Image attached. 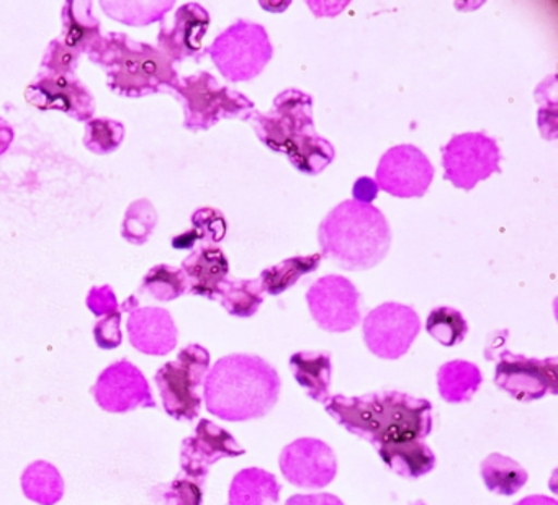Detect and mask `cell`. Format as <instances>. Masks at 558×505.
<instances>
[{
  "label": "cell",
  "mask_w": 558,
  "mask_h": 505,
  "mask_svg": "<svg viewBox=\"0 0 558 505\" xmlns=\"http://www.w3.org/2000/svg\"><path fill=\"white\" fill-rule=\"evenodd\" d=\"M123 128L119 123L97 120L89 123V133H87V148L93 151L104 152L112 151L122 143Z\"/></svg>",
  "instance_id": "33"
},
{
  "label": "cell",
  "mask_w": 558,
  "mask_h": 505,
  "mask_svg": "<svg viewBox=\"0 0 558 505\" xmlns=\"http://www.w3.org/2000/svg\"><path fill=\"white\" fill-rule=\"evenodd\" d=\"M244 453L246 449L228 430L221 429L211 420L202 419L194 436H189L182 442L181 478L204 488L208 471L215 463L223 458H236Z\"/></svg>",
  "instance_id": "14"
},
{
  "label": "cell",
  "mask_w": 558,
  "mask_h": 505,
  "mask_svg": "<svg viewBox=\"0 0 558 505\" xmlns=\"http://www.w3.org/2000/svg\"><path fill=\"white\" fill-rule=\"evenodd\" d=\"M280 484L272 472L247 468L234 476L230 485V505H279Z\"/></svg>",
  "instance_id": "21"
},
{
  "label": "cell",
  "mask_w": 558,
  "mask_h": 505,
  "mask_svg": "<svg viewBox=\"0 0 558 505\" xmlns=\"http://www.w3.org/2000/svg\"><path fill=\"white\" fill-rule=\"evenodd\" d=\"M151 501L155 505H202L204 488L179 476L168 484L155 485L151 489Z\"/></svg>",
  "instance_id": "30"
},
{
  "label": "cell",
  "mask_w": 558,
  "mask_h": 505,
  "mask_svg": "<svg viewBox=\"0 0 558 505\" xmlns=\"http://www.w3.org/2000/svg\"><path fill=\"white\" fill-rule=\"evenodd\" d=\"M280 471L290 484L323 489L335 481L338 459L331 446L318 439H299L280 453Z\"/></svg>",
  "instance_id": "15"
},
{
  "label": "cell",
  "mask_w": 558,
  "mask_h": 505,
  "mask_svg": "<svg viewBox=\"0 0 558 505\" xmlns=\"http://www.w3.org/2000/svg\"><path fill=\"white\" fill-rule=\"evenodd\" d=\"M185 279L191 283V292L204 298H217L218 288L230 272V263L220 247H198L182 263Z\"/></svg>",
  "instance_id": "19"
},
{
  "label": "cell",
  "mask_w": 558,
  "mask_h": 505,
  "mask_svg": "<svg viewBox=\"0 0 558 505\" xmlns=\"http://www.w3.org/2000/svg\"><path fill=\"white\" fill-rule=\"evenodd\" d=\"M444 177L453 187L470 192L478 182L501 172V151L485 133H462L442 149Z\"/></svg>",
  "instance_id": "9"
},
{
  "label": "cell",
  "mask_w": 558,
  "mask_h": 505,
  "mask_svg": "<svg viewBox=\"0 0 558 505\" xmlns=\"http://www.w3.org/2000/svg\"><path fill=\"white\" fill-rule=\"evenodd\" d=\"M322 254L315 256L290 257L277 266L269 267L260 273V285L270 296L282 295L287 290L292 288L303 275L316 272L322 263Z\"/></svg>",
  "instance_id": "28"
},
{
  "label": "cell",
  "mask_w": 558,
  "mask_h": 505,
  "mask_svg": "<svg viewBox=\"0 0 558 505\" xmlns=\"http://www.w3.org/2000/svg\"><path fill=\"white\" fill-rule=\"evenodd\" d=\"M377 184L372 182L371 178L362 177L361 181L355 184L354 190H364L361 194L354 195L355 201H361V204H371L375 197H377Z\"/></svg>",
  "instance_id": "38"
},
{
  "label": "cell",
  "mask_w": 558,
  "mask_h": 505,
  "mask_svg": "<svg viewBox=\"0 0 558 505\" xmlns=\"http://www.w3.org/2000/svg\"><path fill=\"white\" fill-rule=\"evenodd\" d=\"M434 168L413 145L395 146L381 156L375 184L398 198L423 197L433 184Z\"/></svg>",
  "instance_id": "13"
},
{
  "label": "cell",
  "mask_w": 558,
  "mask_h": 505,
  "mask_svg": "<svg viewBox=\"0 0 558 505\" xmlns=\"http://www.w3.org/2000/svg\"><path fill=\"white\" fill-rule=\"evenodd\" d=\"M257 138L280 155L290 156L302 143L316 135L313 123V99L300 90L290 89L274 100L267 113H251L250 119Z\"/></svg>",
  "instance_id": "5"
},
{
  "label": "cell",
  "mask_w": 558,
  "mask_h": 505,
  "mask_svg": "<svg viewBox=\"0 0 558 505\" xmlns=\"http://www.w3.org/2000/svg\"><path fill=\"white\" fill-rule=\"evenodd\" d=\"M210 25V15L202 5L187 4L179 9L174 28L168 37L169 50L178 58L194 57L202 50V40Z\"/></svg>",
  "instance_id": "22"
},
{
  "label": "cell",
  "mask_w": 558,
  "mask_h": 505,
  "mask_svg": "<svg viewBox=\"0 0 558 505\" xmlns=\"http://www.w3.org/2000/svg\"><path fill=\"white\" fill-rule=\"evenodd\" d=\"M192 221H194L195 231L201 239L220 243L227 234V221L220 211L211 210V208L198 210Z\"/></svg>",
  "instance_id": "34"
},
{
  "label": "cell",
  "mask_w": 558,
  "mask_h": 505,
  "mask_svg": "<svg viewBox=\"0 0 558 505\" xmlns=\"http://www.w3.org/2000/svg\"><path fill=\"white\" fill-rule=\"evenodd\" d=\"M211 60L231 83L251 81L272 60L274 48L263 25L240 21L210 48Z\"/></svg>",
  "instance_id": "7"
},
{
  "label": "cell",
  "mask_w": 558,
  "mask_h": 505,
  "mask_svg": "<svg viewBox=\"0 0 558 505\" xmlns=\"http://www.w3.org/2000/svg\"><path fill=\"white\" fill-rule=\"evenodd\" d=\"M378 455L391 471L407 479L423 478L436 466V456L423 440L381 446Z\"/></svg>",
  "instance_id": "23"
},
{
  "label": "cell",
  "mask_w": 558,
  "mask_h": 505,
  "mask_svg": "<svg viewBox=\"0 0 558 505\" xmlns=\"http://www.w3.org/2000/svg\"><path fill=\"white\" fill-rule=\"evenodd\" d=\"M178 87L185 103V126L191 130H207L220 120H247L254 112V103L243 94L218 86L208 73L187 77Z\"/></svg>",
  "instance_id": "8"
},
{
  "label": "cell",
  "mask_w": 558,
  "mask_h": 505,
  "mask_svg": "<svg viewBox=\"0 0 558 505\" xmlns=\"http://www.w3.org/2000/svg\"><path fill=\"white\" fill-rule=\"evenodd\" d=\"M426 331L444 347H453L460 344L469 334V324L459 309L436 308L427 316Z\"/></svg>",
  "instance_id": "29"
},
{
  "label": "cell",
  "mask_w": 558,
  "mask_h": 505,
  "mask_svg": "<svg viewBox=\"0 0 558 505\" xmlns=\"http://www.w3.org/2000/svg\"><path fill=\"white\" fill-rule=\"evenodd\" d=\"M318 241L323 259L349 272L371 270L390 250V224L374 205L345 200L319 224Z\"/></svg>",
  "instance_id": "3"
},
{
  "label": "cell",
  "mask_w": 558,
  "mask_h": 505,
  "mask_svg": "<svg viewBox=\"0 0 558 505\" xmlns=\"http://www.w3.org/2000/svg\"><path fill=\"white\" fill-rule=\"evenodd\" d=\"M514 505H558V502L555 498L545 497V495H529Z\"/></svg>",
  "instance_id": "40"
},
{
  "label": "cell",
  "mask_w": 558,
  "mask_h": 505,
  "mask_svg": "<svg viewBox=\"0 0 558 505\" xmlns=\"http://www.w3.org/2000/svg\"><path fill=\"white\" fill-rule=\"evenodd\" d=\"M290 370L296 383L313 401L326 404L331 387V354L323 350L296 352L290 358Z\"/></svg>",
  "instance_id": "20"
},
{
  "label": "cell",
  "mask_w": 558,
  "mask_h": 505,
  "mask_svg": "<svg viewBox=\"0 0 558 505\" xmlns=\"http://www.w3.org/2000/svg\"><path fill=\"white\" fill-rule=\"evenodd\" d=\"M130 341L143 354L166 355L178 345V329L169 312L143 309L130 316Z\"/></svg>",
  "instance_id": "18"
},
{
  "label": "cell",
  "mask_w": 558,
  "mask_h": 505,
  "mask_svg": "<svg viewBox=\"0 0 558 505\" xmlns=\"http://www.w3.org/2000/svg\"><path fill=\"white\" fill-rule=\"evenodd\" d=\"M22 491L25 497L37 504H58L64 495L63 476L51 463H32L22 475Z\"/></svg>",
  "instance_id": "25"
},
{
  "label": "cell",
  "mask_w": 558,
  "mask_h": 505,
  "mask_svg": "<svg viewBox=\"0 0 558 505\" xmlns=\"http://www.w3.org/2000/svg\"><path fill=\"white\" fill-rule=\"evenodd\" d=\"M310 315L328 332L352 331L361 322V293L351 280L326 275L306 293Z\"/></svg>",
  "instance_id": "12"
},
{
  "label": "cell",
  "mask_w": 558,
  "mask_h": 505,
  "mask_svg": "<svg viewBox=\"0 0 558 505\" xmlns=\"http://www.w3.org/2000/svg\"><path fill=\"white\" fill-rule=\"evenodd\" d=\"M27 100L41 110H61L77 120H87L96 110L86 87L68 76H48L27 89Z\"/></svg>",
  "instance_id": "17"
},
{
  "label": "cell",
  "mask_w": 558,
  "mask_h": 505,
  "mask_svg": "<svg viewBox=\"0 0 558 505\" xmlns=\"http://www.w3.org/2000/svg\"><path fill=\"white\" fill-rule=\"evenodd\" d=\"M74 63H76V54L61 44H54L45 60V66L53 71V76H64V74L71 73Z\"/></svg>",
  "instance_id": "36"
},
{
  "label": "cell",
  "mask_w": 558,
  "mask_h": 505,
  "mask_svg": "<svg viewBox=\"0 0 558 505\" xmlns=\"http://www.w3.org/2000/svg\"><path fill=\"white\" fill-rule=\"evenodd\" d=\"M326 412L375 448L423 440L433 432V404L400 391L329 397Z\"/></svg>",
  "instance_id": "1"
},
{
  "label": "cell",
  "mask_w": 558,
  "mask_h": 505,
  "mask_svg": "<svg viewBox=\"0 0 558 505\" xmlns=\"http://www.w3.org/2000/svg\"><path fill=\"white\" fill-rule=\"evenodd\" d=\"M482 383V371L472 361H447L437 371V387L446 403H466L472 399Z\"/></svg>",
  "instance_id": "24"
},
{
  "label": "cell",
  "mask_w": 558,
  "mask_h": 505,
  "mask_svg": "<svg viewBox=\"0 0 558 505\" xmlns=\"http://www.w3.org/2000/svg\"><path fill=\"white\" fill-rule=\"evenodd\" d=\"M414 505H426V504H423V502H420V504H414Z\"/></svg>",
  "instance_id": "41"
},
{
  "label": "cell",
  "mask_w": 558,
  "mask_h": 505,
  "mask_svg": "<svg viewBox=\"0 0 558 505\" xmlns=\"http://www.w3.org/2000/svg\"><path fill=\"white\" fill-rule=\"evenodd\" d=\"M558 358H527L505 350L499 355L495 371V384L521 403L542 399L558 393Z\"/></svg>",
  "instance_id": "11"
},
{
  "label": "cell",
  "mask_w": 558,
  "mask_h": 505,
  "mask_svg": "<svg viewBox=\"0 0 558 505\" xmlns=\"http://www.w3.org/2000/svg\"><path fill=\"white\" fill-rule=\"evenodd\" d=\"M421 331L417 312L400 303H385L364 319V341L368 350L384 360H398L410 350Z\"/></svg>",
  "instance_id": "10"
},
{
  "label": "cell",
  "mask_w": 558,
  "mask_h": 505,
  "mask_svg": "<svg viewBox=\"0 0 558 505\" xmlns=\"http://www.w3.org/2000/svg\"><path fill=\"white\" fill-rule=\"evenodd\" d=\"M145 288L155 295V298L169 301V299L179 298L187 290V279L184 272L174 267H156L145 279Z\"/></svg>",
  "instance_id": "31"
},
{
  "label": "cell",
  "mask_w": 558,
  "mask_h": 505,
  "mask_svg": "<svg viewBox=\"0 0 558 505\" xmlns=\"http://www.w3.org/2000/svg\"><path fill=\"white\" fill-rule=\"evenodd\" d=\"M100 48L99 63L106 67L110 86L125 96H142L159 87L178 86L171 60L148 45L136 44L123 35L110 38Z\"/></svg>",
  "instance_id": "4"
},
{
  "label": "cell",
  "mask_w": 558,
  "mask_h": 505,
  "mask_svg": "<svg viewBox=\"0 0 558 505\" xmlns=\"http://www.w3.org/2000/svg\"><path fill=\"white\" fill-rule=\"evenodd\" d=\"M93 394L99 407L110 414H125L138 407H156L148 380L129 360H120L106 368L94 384Z\"/></svg>",
  "instance_id": "16"
},
{
  "label": "cell",
  "mask_w": 558,
  "mask_h": 505,
  "mask_svg": "<svg viewBox=\"0 0 558 505\" xmlns=\"http://www.w3.org/2000/svg\"><path fill=\"white\" fill-rule=\"evenodd\" d=\"M68 8L70 9L66 11L68 22H64L66 25L64 47L70 50H84L89 41L99 35V22L90 15L89 9L80 12L71 4Z\"/></svg>",
  "instance_id": "32"
},
{
  "label": "cell",
  "mask_w": 558,
  "mask_h": 505,
  "mask_svg": "<svg viewBox=\"0 0 558 505\" xmlns=\"http://www.w3.org/2000/svg\"><path fill=\"white\" fill-rule=\"evenodd\" d=\"M279 373L257 355L234 354L220 358L208 371L204 397L208 412L228 422L259 419L276 406Z\"/></svg>",
  "instance_id": "2"
},
{
  "label": "cell",
  "mask_w": 558,
  "mask_h": 505,
  "mask_svg": "<svg viewBox=\"0 0 558 505\" xmlns=\"http://www.w3.org/2000/svg\"><path fill=\"white\" fill-rule=\"evenodd\" d=\"M94 335H96L99 347L107 348V350L119 347V345L122 344L119 312H113V315L107 316L106 319L97 322L96 329H94Z\"/></svg>",
  "instance_id": "35"
},
{
  "label": "cell",
  "mask_w": 558,
  "mask_h": 505,
  "mask_svg": "<svg viewBox=\"0 0 558 505\" xmlns=\"http://www.w3.org/2000/svg\"><path fill=\"white\" fill-rule=\"evenodd\" d=\"M482 478L489 492L498 495H514L524 488L529 475L509 456L492 453L482 463Z\"/></svg>",
  "instance_id": "26"
},
{
  "label": "cell",
  "mask_w": 558,
  "mask_h": 505,
  "mask_svg": "<svg viewBox=\"0 0 558 505\" xmlns=\"http://www.w3.org/2000/svg\"><path fill=\"white\" fill-rule=\"evenodd\" d=\"M286 505H344L341 498L332 494H296Z\"/></svg>",
  "instance_id": "37"
},
{
  "label": "cell",
  "mask_w": 558,
  "mask_h": 505,
  "mask_svg": "<svg viewBox=\"0 0 558 505\" xmlns=\"http://www.w3.org/2000/svg\"><path fill=\"white\" fill-rule=\"evenodd\" d=\"M210 370V354L202 345L192 344L155 374L162 406L175 420L197 419L202 409L198 387Z\"/></svg>",
  "instance_id": "6"
},
{
  "label": "cell",
  "mask_w": 558,
  "mask_h": 505,
  "mask_svg": "<svg viewBox=\"0 0 558 505\" xmlns=\"http://www.w3.org/2000/svg\"><path fill=\"white\" fill-rule=\"evenodd\" d=\"M223 308L236 318H251L259 311L264 303V290L260 280L227 279L217 292Z\"/></svg>",
  "instance_id": "27"
},
{
  "label": "cell",
  "mask_w": 558,
  "mask_h": 505,
  "mask_svg": "<svg viewBox=\"0 0 558 505\" xmlns=\"http://www.w3.org/2000/svg\"><path fill=\"white\" fill-rule=\"evenodd\" d=\"M197 241H201V236H198L197 231L192 230L189 233L182 234V236L175 237L172 246L175 249H192Z\"/></svg>",
  "instance_id": "39"
}]
</instances>
